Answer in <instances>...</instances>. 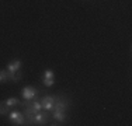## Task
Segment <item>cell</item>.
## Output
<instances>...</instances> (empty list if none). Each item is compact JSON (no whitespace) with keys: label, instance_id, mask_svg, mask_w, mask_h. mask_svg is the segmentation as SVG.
<instances>
[{"label":"cell","instance_id":"cell-4","mask_svg":"<svg viewBox=\"0 0 132 126\" xmlns=\"http://www.w3.org/2000/svg\"><path fill=\"white\" fill-rule=\"evenodd\" d=\"M42 83L45 87H52L55 84V73L52 70H45L42 73Z\"/></svg>","mask_w":132,"mask_h":126},{"label":"cell","instance_id":"cell-8","mask_svg":"<svg viewBox=\"0 0 132 126\" xmlns=\"http://www.w3.org/2000/svg\"><path fill=\"white\" fill-rule=\"evenodd\" d=\"M20 67H21V60H18V59H15V60L10 62L7 65L9 71H17V70H20Z\"/></svg>","mask_w":132,"mask_h":126},{"label":"cell","instance_id":"cell-10","mask_svg":"<svg viewBox=\"0 0 132 126\" xmlns=\"http://www.w3.org/2000/svg\"><path fill=\"white\" fill-rule=\"evenodd\" d=\"M21 77H23V74H21L20 70H17V71H9V80H13V81L17 83V81H20Z\"/></svg>","mask_w":132,"mask_h":126},{"label":"cell","instance_id":"cell-1","mask_svg":"<svg viewBox=\"0 0 132 126\" xmlns=\"http://www.w3.org/2000/svg\"><path fill=\"white\" fill-rule=\"evenodd\" d=\"M9 118H10L11 123L15 125V126L27 125V123H26V116H24L20 111H11L10 113H9Z\"/></svg>","mask_w":132,"mask_h":126},{"label":"cell","instance_id":"cell-7","mask_svg":"<svg viewBox=\"0 0 132 126\" xmlns=\"http://www.w3.org/2000/svg\"><path fill=\"white\" fill-rule=\"evenodd\" d=\"M69 106V102L63 98H56L55 104H53L52 111H66V108Z\"/></svg>","mask_w":132,"mask_h":126},{"label":"cell","instance_id":"cell-9","mask_svg":"<svg viewBox=\"0 0 132 126\" xmlns=\"http://www.w3.org/2000/svg\"><path fill=\"white\" fill-rule=\"evenodd\" d=\"M53 118H55L58 122H65L68 116H66L65 111H53Z\"/></svg>","mask_w":132,"mask_h":126},{"label":"cell","instance_id":"cell-13","mask_svg":"<svg viewBox=\"0 0 132 126\" xmlns=\"http://www.w3.org/2000/svg\"><path fill=\"white\" fill-rule=\"evenodd\" d=\"M9 80V71L7 70H0V83H6Z\"/></svg>","mask_w":132,"mask_h":126},{"label":"cell","instance_id":"cell-6","mask_svg":"<svg viewBox=\"0 0 132 126\" xmlns=\"http://www.w3.org/2000/svg\"><path fill=\"white\" fill-rule=\"evenodd\" d=\"M48 113L46 112H37L34 113V125H45L48 122Z\"/></svg>","mask_w":132,"mask_h":126},{"label":"cell","instance_id":"cell-12","mask_svg":"<svg viewBox=\"0 0 132 126\" xmlns=\"http://www.w3.org/2000/svg\"><path fill=\"white\" fill-rule=\"evenodd\" d=\"M9 112H10L9 106L4 102H0V115H9Z\"/></svg>","mask_w":132,"mask_h":126},{"label":"cell","instance_id":"cell-5","mask_svg":"<svg viewBox=\"0 0 132 126\" xmlns=\"http://www.w3.org/2000/svg\"><path fill=\"white\" fill-rule=\"evenodd\" d=\"M21 95H23V98L28 101V100H34L37 97V88L31 87V86H27L23 88V93H21Z\"/></svg>","mask_w":132,"mask_h":126},{"label":"cell","instance_id":"cell-3","mask_svg":"<svg viewBox=\"0 0 132 126\" xmlns=\"http://www.w3.org/2000/svg\"><path fill=\"white\" fill-rule=\"evenodd\" d=\"M55 100H56V97H53V95H45V97H42V98L39 100L42 109H45V111H52L53 104H55Z\"/></svg>","mask_w":132,"mask_h":126},{"label":"cell","instance_id":"cell-2","mask_svg":"<svg viewBox=\"0 0 132 126\" xmlns=\"http://www.w3.org/2000/svg\"><path fill=\"white\" fill-rule=\"evenodd\" d=\"M26 105V113H37L39 111H42V106H41V102L39 101H31L28 100L24 102Z\"/></svg>","mask_w":132,"mask_h":126},{"label":"cell","instance_id":"cell-11","mask_svg":"<svg viewBox=\"0 0 132 126\" xmlns=\"http://www.w3.org/2000/svg\"><path fill=\"white\" fill-rule=\"evenodd\" d=\"M4 104L9 106V108H10V106H17V105H21V102H20V101H18L17 98H7V100L4 101Z\"/></svg>","mask_w":132,"mask_h":126}]
</instances>
